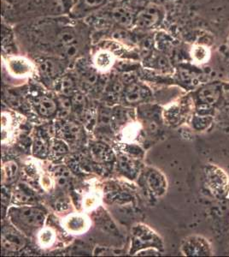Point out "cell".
I'll list each match as a JSON object with an SVG mask.
<instances>
[{
  "label": "cell",
  "instance_id": "obj_1",
  "mask_svg": "<svg viewBox=\"0 0 229 257\" xmlns=\"http://www.w3.org/2000/svg\"><path fill=\"white\" fill-rule=\"evenodd\" d=\"M223 98V82L207 83L195 94V112L215 116L221 106Z\"/></svg>",
  "mask_w": 229,
  "mask_h": 257
},
{
  "label": "cell",
  "instance_id": "obj_2",
  "mask_svg": "<svg viewBox=\"0 0 229 257\" xmlns=\"http://www.w3.org/2000/svg\"><path fill=\"white\" fill-rule=\"evenodd\" d=\"M203 185L209 196L216 200L229 197V176L215 164H206L203 170Z\"/></svg>",
  "mask_w": 229,
  "mask_h": 257
},
{
  "label": "cell",
  "instance_id": "obj_3",
  "mask_svg": "<svg viewBox=\"0 0 229 257\" xmlns=\"http://www.w3.org/2000/svg\"><path fill=\"white\" fill-rule=\"evenodd\" d=\"M164 18L162 6L150 3L135 14L134 27L139 30H151L159 26Z\"/></svg>",
  "mask_w": 229,
  "mask_h": 257
},
{
  "label": "cell",
  "instance_id": "obj_4",
  "mask_svg": "<svg viewBox=\"0 0 229 257\" xmlns=\"http://www.w3.org/2000/svg\"><path fill=\"white\" fill-rule=\"evenodd\" d=\"M74 0H33V8L36 12L49 17L70 15Z\"/></svg>",
  "mask_w": 229,
  "mask_h": 257
},
{
  "label": "cell",
  "instance_id": "obj_5",
  "mask_svg": "<svg viewBox=\"0 0 229 257\" xmlns=\"http://www.w3.org/2000/svg\"><path fill=\"white\" fill-rule=\"evenodd\" d=\"M186 256H211L213 248L209 240L200 235H191L184 240L180 247Z\"/></svg>",
  "mask_w": 229,
  "mask_h": 257
},
{
  "label": "cell",
  "instance_id": "obj_6",
  "mask_svg": "<svg viewBox=\"0 0 229 257\" xmlns=\"http://www.w3.org/2000/svg\"><path fill=\"white\" fill-rule=\"evenodd\" d=\"M5 64L10 75L16 78L31 76L35 70L34 63L24 56L9 55L5 60Z\"/></svg>",
  "mask_w": 229,
  "mask_h": 257
},
{
  "label": "cell",
  "instance_id": "obj_7",
  "mask_svg": "<svg viewBox=\"0 0 229 257\" xmlns=\"http://www.w3.org/2000/svg\"><path fill=\"white\" fill-rule=\"evenodd\" d=\"M108 2L109 0H76L69 16L73 20L83 19L105 7Z\"/></svg>",
  "mask_w": 229,
  "mask_h": 257
},
{
  "label": "cell",
  "instance_id": "obj_8",
  "mask_svg": "<svg viewBox=\"0 0 229 257\" xmlns=\"http://www.w3.org/2000/svg\"><path fill=\"white\" fill-rule=\"evenodd\" d=\"M16 215L21 223L30 227H41L45 221L43 212L37 208H20L17 211Z\"/></svg>",
  "mask_w": 229,
  "mask_h": 257
},
{
  "label": "cell",
  "instance_id": "obj_9",
  "mask_svg": "<svg viewBox=\"0 0 229 257\" xmlns=\"http://www.w3.org/2000/svg\"><path fill=\"white\" fill-rule=\"evenodd\" d=\"M116 56L110 50L101 47L93 56V67L101 72L109 71L116 63Z\"/></svg>",
  "mask_w": 229,
  "mask_h": 257
},
{
  "label": "cell",
  "instance_id": "obj_10",
  "mask_svg": "<svg viewBox=\"0 0 229 257\" xmlns=\"http://www.w3.org/2000/svg\"><path fill=\"white\" fill-rule=\"evenodd\" d=\"M151 96V91L144 85L131 82L124 90L125 100L129 104L141 102Z\"/></svg>",
  "mask_w": 229,
  "mask_h": 257
},
{
  "label": "cell",
  "instance_id": "obj_11",
  "mask_svg": "<svg viewBox=\"0 0 229 257\" xmlns=\"http://www.w3.org/2000/svg\"><path fill=\"white\" fill-rule=\"evenodd\" d=\"M64 226L71 234H82L90 226V221L82 214H71L64 220Z\"/></svg>",
  "mask_w": 229,
  "mask_h": 257
},
{
  "label": "cell",
  "instance_id": "obj_12",
  "mask_svg": "<svg viewBox=\"0 0 229 257\" xmlns=\"http://www.w3.org/2000/svg\"><path fill=\"white\" fill-rule=\"evenodd\" d=\"M25 244L24 237L12 229H5L2 234V245L10 251H18Z\"/></svg>",
  "mask_w": 229,
  "mask_h": 257
},
{
  "label": "cell",
  "instance_id": "obj_13",
  "mask_svg": "<svg viewBox=\"0 0 229 257\" xmlns=\"http://www.w3.org/2000/svg\"><path fill=\"white\" fill-rule=\"evenodd\" d=\"M146 182L150 190L156 196H163L167 190V180L165 177L162 175L157 170L152 169L148 173Z\"/></svg>",
  "mask_w": 229,
  "mask_h": 257
},
{
  "label": "cell",
  "instance_id": "obj_14",
  "mask_svg": "<svg viewBox=\"0 0 229 257\" xmlns=\"http://www.w3.org/2000/svg\"><path fill=\"white\" fill-rule=\"evenodd\" d=\"M110 18L115 23L125 29H129V28L134 27L135 14H134L128 8L117 7L111 12Z\"/></svg>",
  "mask_w": 229,
  "mask_h": 257
},
{
  "label": "cell",
  "instance_id": "obj_15",
  "mask_svg": "<svg viewBox=\"0 0 229 257\" xmlns=\"http://www.w3.org/2000/svg\"><path fill=\"white\" fill-rule=\"evenodd\" d=\"M41 76L47 79H53L61 73L62 66L57 59H46L41 62L39 66Z\"/></svg>",
  "mask_w": 229,
  "mask_h": 257
},
{
  "label": "cell",
  "instance_id": "obj_16",
  "mask_svg": "<svg viewBox=\"0 0 229 257\" xmlns=\"http://www.w3.org/2000/svg\"><path fill=\"white\" fill-rule=\"evenodd\" d=\"M215 121V116L204 115L195 112L191 118V126L196 132H203L208 131Z\"/></svg>",
  "mask_w": 229,
  "mask_h": 257
},
{
  "label": "cell",
  "instance_id": "obj_17",
  "mask_svg": "<svg viewBox=\"0 0 229 257\" xmlns=\"http://www.w3.org/2000/svg\"><path fill=\"white\" fill-rule=\"evenodd\" d=\"M190 54L192 61L196 64H205L210 58V50L203 45H195L191 47Z\"/></svg>",
  "mask_w": 229,
  "mask_h": 257
},
{
  "label": "cell",
  "instance_id": "obj_18",
  "mask_svg": "<svg viewBox=\"0 0 229 257\" xmlns=\"http://www.w3.org/2000/svg\"><path fill=\"white\" fill-rule=\"evenodd\" d=\"M37 108L42 116L50 117L57 111V104L49 97L41 96L37 102Z\"/></svg>",
  "mask_w": 229,
  "mask_h": 257
},
{
  "label": "cell",
  "instance_id": "obj_19",
  "mask_svg": "<svg viewBox=\"0 0 229 257\" xmlns=\"http://www.w3.org/2000/svg\"><path fill=\"white\" fill-rule=\"evenodd\" d=\"M119 167L122 173L129 178H134V176L136 175V166L134 161L127 156L120 157Z\"/></svg>",
  "mask_w": 229,
  "mask_h": 257
},
{
  "label": "cell",
  "instance_id": "obj_20",
  "mask_svg": "<svg viewBox=\"0 0 229 257\" xmlns=\"http://www.w3.org/2000/svg\"><path fill=\"white\" fill-rule=\"evenodd\" d=\"M15 198L22 203H29L33 201V193L25 184H18L17 190H15Z\"/></svg>",
  "mask_w": 229,
  "mask_h": 257
},
{
  "label": "cell",
  "instance_id": "obj_21",
  "mask_svg": "<svg viewBox=\"0 0 229 257\" xmlns=\"http://www.w3.org/2000/svg\"><path fill=\"white\" fill-rule=\"evenodd\" d=\"M61 132L62 136L64 137V139L73 142L78 138L79 134L81 132V128L76 123H68L63 126Z\"/></svg>",
  "mask_w": 229,
  "mask_h": 257
},
{
  "label": "cell",
  "instance_id": "obj_22",
  "mask_svg": "<svg viewBox=\"0 0 229 257\" xmlns=\"http://www.w3.org/2000/svg\"><path fill=\"white\" fill-rule=\"evenodd\" d=\"M18 172V164L14 161H8L4 164L3 168H2V173H3L4 181L6 183H11L13 181L15 177L17 176Z\"/></svg>",
  "mask_w": 229,
  "mask_h": 257
},
{
  "label": "cell",
  "instance_id": "obj_23",
  "mask_svg": "<svg viewBox=\"0 0 229 257\" xmlns=\"http://www.w3.org/2000/svg\"><path fill=\"white\" fill-rule=\"evenodd\" d=\"M38 239L42 247H49L55 240V233L50 228H43L39 233Z\"/></svg>",
  "mask_w": 229,
  "mask_h": 257
},
{
  "label": "cell",
  "instance_id": "obj_24",
  "mask_svg": "<svg viewBox=\"0 0 229 257\" xmlns=\"http://www.w3.org/2000/svg\"><path fill=\"white\" fill-rule=\"evenodd\" d=\"M71 103H72V108L76 110L77 113H84L86 99H85V97L82 94H76L73 95Z\"/></svg>",
  "mask_w": 229,
  "mask_h": 257
},
{
  "label": "cell",
  "instance_id": "obj_25",
  "mask_svg": "<svg viewBox=\"0 0 229 257\" xmlns=\"http://www.w3.org/2000/svg\"><path fill=\"white\" fill-rule=\"evenodd\" d=\"M75 84L73 80L69 76H64L61 80V90L64 96L72 95Z\"/></svg>",
  "mask_w": 229,
  "mask_h": 257
},
{
  "label": "cell",
  "instance_id": "obj_26",
  "mask_svg": "<svg viewBox=\"0 0 229 257\" xmlns=\"http://www.w3.org/2000/svg\"><path fill=\"white\" fill-rule=\"evenodd\" d=\"M215 120L222 124L229 126V105H224L218 109Z\"/></svg>",
  "mask_w": 229,
  "mask_h": 257
},
{
  "label": "cell",
  "instance_id": "obj_27",
  "mask_svg": "<svg viewBox=\"0 0 229 257\" xmlns=\"http://www.w3.org/2000/svg\"><path fill=\"white\" fill-rule=\"evenodd\" d=\"M34 152L39 156L45 155L47 153V144L44 138H36L34 143Z\"/></svg>",
  "mask_w": 229,
  "mask_h": 257
},
{
  "label": "cell",
  "instance_id": "obj_28",
  "mask_svg": "<svg viewBox=\"0 0 229 257\" xmlns=\"http://www.w3.org/2000/svg\"><path fill=\"white\" fill-rule=\"evenodd\" d=\"M91 152H92L93 158H95L97 161H103L104 157L107 154L106 147L103 146L102 144H97L95 146H93Z\"/></svg>",
  "mask_w": 229,
  "mask_h": 257
},
{
  "label": "cell",
  "instance_id": "obj_29",
  "mask_svg": "<svg viewBox=\"0 0 229 257\" xmlns=\"http://www.w3.org/2000/svg\"><path fill=\"white\" fill-rule=\"evenodd\" d=\"M153 64H155V66L158 70H165V69H168V68L170 67V64H169V61H168V59L164 57V56H157L156 58H154L153 59Z\"/></svg>",
  "mask_w": 229,
  "mask_h": 257
},
{
  "label": "cell",
  "instance_id": "obj_30",
  "mask_svg": "<svg viewBox=\"0 0 229 257\" xmlns=\"http://www.w3.org/2000/svg\"><path fill=\"white\" fill-rule=\"evenodd\" d=\"M68 149H68L67 145L62 141H54L53 144H52V150L58 155H63V154L67 153Z\"/></svg>",
  "mask_w": 229,
  "mask_h": 257
},
{
  "label": "cell",
  "instance_id": "obj_31",
  "mask_svg": "<svg viewBox=\"0 0 229 257\" xmlns=\"http://www.w3.org/2000/svg\"><path fill=\"white\" fill-rule=\"evenodd\" d=\"M99 197L95 194H90L85 198L84 207L87 209H93L99 203Z\"/></svg>",
  "mask_w": 229,
  "mask_h": 257
},
{
  "label": "cell",
  "instance_id": "obj_32",
  "mask_svg": "<svg viewBox=\"0 0 229 257\" xmlns=\"http://www.w3.org/2000/svg\"><path fill=\"white\" fill-rule=\"evenodd\" d=\"M56 178H64L70 179L71 178V172L66 167H61L57 168L55 171Z\"/></svg>",
  "mask_w": 229,
  "mask_h": 257
},
{
  "label": "cell",
  "instance_id": "obj_33",
  "mask_svg": "<svg viewBox=\"0 0 229 257\" xmlns=\"http://www.w3.org/2000/svg\"><path fill=\"white\" fill-rule=\"evenodd\" d=\"M224 105H229V83H223V98L221 106Z\"/></svg>",
  "mask_w": 229,
  "mask_h": 257
},
{
  "label": "cell",
  "instance_id": "obj_34",
  "mask_svg": "<svg viewBox=\"0 0 229 257\" xmlns=\"http://www.w3.org/2000/svg\"><path fill=\"white\" fill-rule=\"evenodd\" d=\"M150 3L154 4V5H157V6H161V4L167 3L168 1H172V0H149Z\"/></svg>",
  "mask_w": 229,
  "mask_h": 257
},
{
  "label": "cell",
  "instance_id": "obj_35",
  "mask_svg": "<svg viewBox=\"0 0 229 257\" xmlns=\"http://www.w3.org/2000/svg\"><path fill=\"white\" fill-rule=\"evenodd\" d=\"M228 78H229V72H228Z\"/></svg>",
  "mask_w": 229,
  "mask_h": 257
},
{
  "label": "cell",
  "instance_id": "obj_36",
  "mask_svg": "<svg viewBox=\"0 0 229 257\" xmlns=\"http://www.w3.org/2000/svg\"><path fill=\"white\" fill-rule=\"evenodd\" d=\"M228 42H229V40H228Z\"/></svg>",
  "mask_w": 229,
  "mask_h": 257
}]
</instances>
